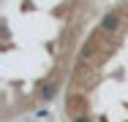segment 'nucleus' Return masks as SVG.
<instances>
[{"mask_svg":"<svg viewBox=\"0 0 128 122\" xmlns=\"http://www.w3.org/2000/svg\"><path fill=\"white\" fill-rule=\"evenodd\" d=\"M120 24H123V19H120V14H117V11L104 14V19H101V27L106 30V33H117V30H120Z\"/></svg>","mask_w":128,"mask_h":122,"instance_id":"obj_1","label":"nucleus"},{"mask_svg":"<svg viewBox=\"0 0 128 122\" xmlns=\"http://www.w3.org/2000/svg\"><path fill=\"white\" fill-rule=\"evenodd\" d=\"M54 95H57V84H52V81L41 84V90H38V98H41L44 103H49V100H52Z\"/></svg>","mask_w":128,"mask_h":122,"instance_id":"obj_2","label":"nucleus"},{"mask_svg":"<svg viewBox=\"0 0 128 122\" xmlns=\"http://www.w3.org/2000/svg\"><path fill=\"white\" fill-rule=\"evenodd\" d=\"M74 122H93V120H90V117H84V114H82V117H76V120H74Z\"/></svg>","mask_w":128,"mask_h":122,"instance_id":"obj_3","label":"nucleus"}]
</instances>
